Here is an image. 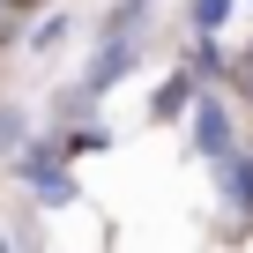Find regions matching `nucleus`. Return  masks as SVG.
<instances>
[{
	"instance_id": "nucleus-3",
	"label": "nucleus",
	"mask_w": 253,
	"mask_h": 253,
	"mask_svg": "<svg viewBox=\"0 0 253 253\" xmlns=\"http://www.w3.org/2000/svg\"><path fill=\"white\" fill-rule=\"evenodd\" d=\"M223 15H231V0H201V8H194V23H201V30H216Z\"/></svg>"
},
{
	"instance_id": "nucleus-1",
	"label": "nucleus",
	"mask_w": 253,
	"mask_h": 253,
	"mask_svg": "<svg viewBox=\"0 0 253 253\" xmlns=\"http://www.w3.org/2000/svg\"><path fill=\"white\" fill-rule=\"evenodd\" d=\"M194 134H201V149H209V157H231V119H223L216 104H201V119H194Z\"/></svg>"
},
{
	"instance_id": "nucleus-2",
	"label": "nucleus",
	"mask_w": 253,
	"mask_h": 253,
	"mask_svg": "<svg viewBox=\"0 0 253 253\" xmlns=\"http://www.w3.org/2000/svg\"><path fill=\"white\" fill-rule=\"evenodd\" d=\"M186 89H194V82H164V89H157V119H179V112H186Z\"/></svg>"
}]
</instances>
